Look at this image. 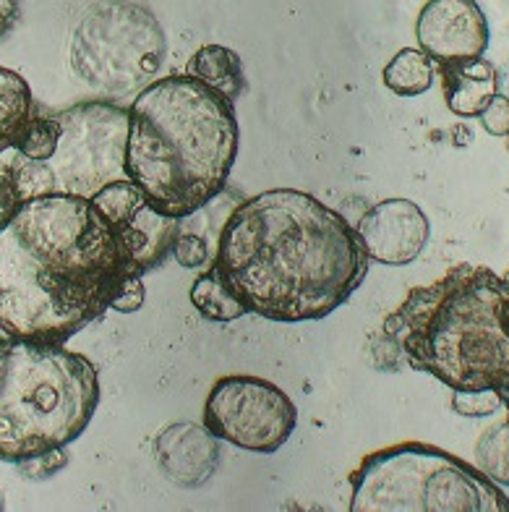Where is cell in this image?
<instances>
[{
	"instance_id": "6",
	"label": "cell",
	"mask_w": 509,
	"mask_h": 512,
	"mask_svg": "<svg viewBox=\"0 0 509 512\" xmlns=\"http://www.w3.org/2000/svg\"><path fill=\"white\" fill-rule=\"evenodd\" d=\"M350 512H509L502 486L442 447L400 442L350 473Z\"/></svg>"
},
{
	"instance_id": "23",
	"label": "cell",
	"mask_w": 509,
	"mask_h": 512,
	"mask_svg": "<svg viewBox=\"0 0 509 512\" xmlns=\"http://www.w3.org/2000/svg\"><path fill=\"white\" fill-rule=\"evenodd\" d=\"M68 465V455L63 447H55V450L40 452V455H32L27 460H19L16 468L24 479L29 481H45L50 476H55L58 471H63Z\"/></svg>"
},
{
	"instance_id": "22",
	"label": "cell",
	"mask_w": 509,
	"mask_h": 512,
	"mask_svg": "<svg viewBox=\"0 0 509 512\" xmlns=\"http://www.w3.org/2000/svg\"><path fill=\"white\" fill-rule=\"evenodd\" d=\"M502 395L494 390L481 392H455L452 395V411L468 418H483L494 416L502 408Z\"/></svg>"
},
{
	"instance_id": "19",
	"label": "cell",
	"mask_w": 509,
	"mask_h": 512,
	"mask_svg": "<svg viewBox=\"0 0 509 512\" xmlns=\"http://www.w3.org/2000/svg\"><path fill=\"white\" fill-rule=\"evenodd\" d=\"M476 468L494 484L509 486V424L491 426L476 445Z\"/></svg>"
},
{
	"instance_id": "10",
	"label": "cell",
	"mask_w": 509,
	"mask_h": 512,
	"mask_svg": "<svg viewBox=\"0 0 509 512\" xmlns=\"http://www.w3.org/2000/svg\"><path fill=\"white\" fill-rule=\"evenodd\" d=\"M92 204L108 220L115 241L126 256L128 270L134 275L157 270L173 254L183 220L160 212L131 178L108 183L92 196Z\"/></svg>"
},
{
	"instance_id": "27",
	"label": "cell",
	"mask_w": 509,
	"mask_h": 512,
	"mask_svg": "<svg viewBox=\"0 0 509 512\" xmlns=\"http://www.w3.org/2000/svg\"><path fill=\"white\" fill-rule=\"evenodd\" d=\"M144 298H147V293H144V285H141V275H131L121 288V293L115 296L110 309L121 311V314H134L144 306Z\"/></svg>"
},
{
	"instance_id": "4",
	"label": "cell",
	"mask_w": 509,
	"mask_h": 512,
	"mask_svg": "<svg viewBox=\"0 0 509 512\" xmlns=\"http://www.w3.org/2000/svg\"><path fill=\"white\" fill-rule=\"evenodd\" d=\"M382 330L408 366L452 392H509V277L489 267L457 264L410 288Z\"/></svg>"
},
{
	"instance_id": "2",
	"label": "cell",
	"mask_w": 509,
	"mask_h": 512,
	"mask_svg": "<svg viewBox=\"0 0 509 512\" xmlns=\"http://www.w3.org/2000/svg\"><path fill=\"white\" fill-rule=\"evenodd\" d=\"M131 275L92 199L37 196L0 228V324L16 337L66 345L113 306Z\"/></svg>"
},
{
	"instance_id": "26",
	"label": "cell",
	"mask_w": 509,
	"mask_h": 512,
	"mask_svg": "<svg viewBox=\"0 0 509 512\" xmlns=\"http://www.w3.org/2000/svg\"><path fill=\"white\" fill-rule=\"evenodd\" d=\"M21 207V196L16 191L14 176H11V165H0V228L16 215Z\"/></svg>"
},
{
	"instance_id": "16",
	"label": "cell",
	"mask_w": 509,
	"mask_h": 512,
	"mask_svg": "<svg viewBox=\"0 0 509 512\" xmlns=\"http://www.w3.org/2000/svg\"><path fill=\"white\" fill-rule=\"evenodd\" d=\"M34 115H37V102L27 79L11 68L0 66V155L16 147Z\"/></svg>"
},
{
	"instance_id": "9",
	"label": "cell",
	"mask_w": 509,
	"mask_h": 512,
	"mask_svg": "<svg viewBox=\"0 0 509 512\" xmlns=\"http://www.w3.org/2000/svg\"><path fill=\"white\" fill-rule=\"evenodd\" d=\"M295 403L275 382L248 374L217 379L204 405V426L217 439L272 455L295 432Z\"/></svg>"
},
{
	"instance_id": "18",
	"label": "cell",
	"mask_w": 509,
	"mask_h": 512,
	"mask_svg": "<svg viewBox=\"0 0 509 512\" xmlns=\"http://www.w3.org/2000/svg\"><path fill=\"white\" fill-rule=\"evenodd\" d=\"M191 304L209 322H235L243 314H248L241 301L233 296L228 283L222 280L215 264H212V270H207L194 280V285H191Z\"/></svg>"
},
{
	"instance_id": "28",
	"label": "cell",
	"mask_w": 509,
	"mask_h": 512,
	"mask_svg": "<svg viewBox=\"0 0 509 512\" xmlns=\"http://www.w3.org/2000/svg\"><path fill=\"white\" fill-rule=\"evenodd\" d=\"M21 16V0H0V40L14 32Z\"/></svg>"
},
{
	"instance_id": "12",
	"label": "cell",
	"mask_w": 509,
	"mask_h": 512,
	"mask_svg": "<svg viewBox=\"0 0 509 512\" xmlns=\"http://www.w3.org/2000/svg\"><path fill=\"white\" fill-rule=\"evenodd\" d=\"M353 225L369 259L389 267L416 262L431 236L429 217L410 199H384L366 209Z\"/></svg>"
},
{
	"instance_id": "1",
	"label": "cell",
	"mask_w": 509,
	"mask_h": 512,
	"mask_svg": "<svg viewBox=\"0 0 509 512\" xmlns=\"http://www.w3.org/2000/svg\"><path fill=\"white\" fill-rule=\"evenodd\" d=\"M369 262L348 217L295 189L243 199L222 225L215 251L217 272L243 309L288 324L340 309Z\"/></svg>"
},
{
	"instance_id": "14",
	"label": "cell",
	"mask_w": 509,
	"mask_h": 512,
	"mask_svg": "<svg viewBox=\"0 0 509 512\" xmlns=\"http://www.w3.org/2000/svg\"><path fill=\"white\" fill-rule=\"evenodd\" d=\"M447 108L460 118H478L496 95V68L483 58L436 63Z\"/></svg>"
},
{
	"instance_id": "30",
	"label": "cell",
	"mask_w": 509,
	"mask_h": 512,
	"mask_svg": "<svg viewBox=\"0 0 509 512\" xmlns=\"http://www.w3.org/2000/svg\"><path fill=\"white\" fill-rule=\"evenodd\" d=\"M507 139H509V136H507ZM507 144H509V142H507Z\"/></svg>"
},
{
	"instance_id": "21",
	"label": "cell",
	"mask_w": 509,
	"mask_h": 512,
	"mask_svg": "<svg viewBox=\"0 0 509 512\" xmlns=\"http://www.w3.org/2000/svg\"><path fill=\"white\" fill-rule=\"evenodd\" d=\"M11 176H14L21 202H29V199H37V196L55 194V178L47 162L29 160V157L19 155V160L11 165Z\"/></svg>"
},
{
	"instance_id": "20",
	"label": "cell",
	"mask_w": 509,
	"mask_h": 512,
	"mask_svg": "<svg viewBox=\"0 0 509 512\" xmlns=\"http://www.w3.org/2000/svg\"><path fill=\"white\" fill-rule=\"evenodd\" d=\"M58 134H61V126H58L55 113L34 115L32 123L24 128V134H21V139L16 142L14 149L21 157L47 162L53 157L55 147H58Z\"/></svg>"
},
{
	"instance_id": "8",
	"label": "cell",
	"mask_w": 509,
	"mask_h": 512,
	"mask_svg": "<svg viewBox=\"0 0 509 512\" xmlns=\"http://www.w3.org/2000/svg\"><path fill=\"white\" fill-rule=\"evenodd\" d=\"M61 134L47 160L55 194L92 199L108 183L126 178L128 108L110 100L79 102L55 113Z\"/></svg>"
},
{
	"instance_id": "3",
	"label": "cell",
	"mask_w": 509,
	"mask_h": 512,
	"mask_svg": "<svg viewBox=\"0 0 509 512\" xmlns=\"http://www.w3.org/2000/svg\"><path fill=\"white\" fill-rule=\"evenodd\" d=\"M238 142L235 102L194 76H165L128 108L126 178L160 212L186 220L228 186Z\"/></svg>"
},
{
	"instance_id": "5",
	"label": "cell",
	"mask_w": 509,
	"mask_h": 512,
	"mask_svg": "<svg viewBox=\"0 0 509 512\" xmlns=\"http://www.w3.org/2000/svg\"><path fill=\"white\" fill-rule=\"evenodd\" d=\"M100 403L87 356L27 337H0V460L19 463L71 445Z\"/></svg>"
},
{
	"instance_id": "29",
	"label": "cell",
	"mask_w": 509,
	"mask_h": 512,
	"mask_svg": "<svg viewBox=\"0 0 509 512\" xmlns=\"http://www.w3.org/2000/svg\"><path fill=\"white\" fill-rule=\"evenodd\" d=\"M496 92L509 100V63L502 68V71H496Z\"/></svg>"
},
{
	"instance_id": "15",
	"label": "cell",
	"mask_w": 509,
	"mask_h": 512,
	"mask_svg": "<svg viewBox=\"0 0 509 512\" xmlns=\"http://www.w3.org/2000/svg\"><path fill=\"white\" fill-rule=\"evenodd\" d=\"M188 76L199 79L222 97L235 102L243 95L246 87V74H243L241 55L225 45H204L196 50L188 61Z\"/></svg>"
},
{
	"instance_id": "17",
	"label": "cell",
	"mask_w": 509,
	"mask_h": 512,
	"mask_svg": "<svg viewBox=\"0 0 509 512\" xmlns=\"http://www.w3.org/2000/svg\"><path fill=\"white\" fill-rule=\"evenodd\" d=\"M436 63L423 50L405 48L384 66V87L400 97H418L434 84Z\"/></svg>"
},
{
	"instance_id": "24",
	"label": "cell",
	"mask_w": 509,
	"mask_h": 512,
	"mask_svg": "<svg viewBox=\"0 0 509 512\" xmlns=\"http://www.w3.org/2000/svg\"><path fill=\"white\" fill-rule=\"evenodd\" d=\"M173 256L175 262L186 267V270H196V267H204L209 259V243L204 241L201 236L196 233H183L175 238V246H173Z\"/></svg>"
},
{
	"instance_id": "13",
	"label": "cell",
	"mask_w": 509,
	"mask_h": 512,
	"mask_svg": "<svg viewBox=\"0 0 509 512\" xmlns=\"http://www.w3.org/2000/svg\"><path fill=\"white\" fill-rule=\"evenodd\" d=\"M155 458L162 473L183 489L207 484L220 463L217 437L207 426L181 421L155 439Z\"/></svg>"
},
{
	"instance_id": "25",
	"label": "cell",
	"mask_w": 509,
	"mask_h": 512,
	"mask_svg": "<svg viewBox=\"0 0 509 512\" xmlns=\"http://www.w3.org/2000/svg\"><path fill=\"white\" fill-rule=\"evenodd\" d=\"M481 118V126L489 131L491 136H509V100L504 95L496 92L494 100L483 108V113L478 115Z\"/></svg>"
},
{
	"instance_id": "7",
	"label": "cell",
	"mask_w": 509,
	"mask_h": 512,
	"mask_svg": "<svg viewBox=\"0 0 509 512\" xmlns=\"http://www.w3.org/2000/svg\"><path fill=\"white\" fill-rule=\"evenodd\" d=\"M162 58L165 32L160 21L131 0H102L92 6L71 40L74 71L105 95H128L147 84Z\"/></svg>"
},
{
	"instance_id": "11",
	"label": "cell",
	"mask_w": 509,
	"mask_h": 512,
	"mask_svg": "<svg viewBox=\"0 0 509 512\" xmlns=\"http://www.w3.org/2000/svg\"><path fill=\"white\" fill-rule=\"evenodd\" d=\"M418 45L434 63L473 61L489 50V21L476 0H429L416 21Z\"/></svg>"
}]
</instances>
